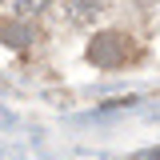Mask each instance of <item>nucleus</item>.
<instances>
[{
    "mask_svg": "<svg viewBox=\"0 0 160 160\" xmlns=\"http://www.w3.org/2000/svg\"><path fill=\"white\" fill-rule=\"evenodd\" d=\"M132 56H136V44H132V36H124V32H100L88 44V60L100 64V68H120V64H128Z\"/></svg>",
    "mask_w": 160,
    "mask_h": 160,
    "instance_id": "1",
    "label": "nucleus"
},
{
    "mask_svg": "<svg viewBox=\"0 0 160 160\" xmlns=\"http://www.w3.org/2000/svg\"><path fill=\"white\" fill-rule=\"evenodd\" d=\"M68 16L80 20V24L92 20V16H96V0H68Z\"/></svg>",
    "mask_w": 160,
    "mask_h": 160,
    "instance_id": "2",
    "label": "nucleus"
}]
</instances>
